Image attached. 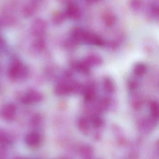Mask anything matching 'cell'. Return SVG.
<instances>
[{
  "label": "cell",
  "mask_w": 159,
  "mask_h": 159,
  "mask_svg": "<svg viewBox=\"0 0 159 159\" xmlns=\"http://www.w3.org/2000/svg\"><path fill=\"white\" fill-rule=\"evenodd\" d=\"M66 16L73 20H79L81 16L80 9L76 4L69 5L66 13Z\"/></svg>",
  "instance_id": "obj_5"
},
{
  "label": "cell",
  "mask_w": 159,
  "mask_h": 159,
  "mask_svg": "<svg viewBox=\"0 0 159 159\" xmlns=\"http://www.w3.org/2000/svg\"><path fill=\"white\" fill-rule=\"evenodd\" d=\"M151 110L152 113V115L154 117H157L158 116V104L155 102H153L151 104Z\"/></svg>",
  "instance_id": "obj_13"
},
{
  "label": "cell",
  "mask_w": 159,
  "mask_h": 159,
  "mask_svg": "<svg viewBox=\"0 0 159 159\" xmlns=\"http://www.w3.org/2000/svg\"><path fill=\"white\" fill-rule=\"evenodd\" d=\"M101 62V59L99 57L96 55L89 56L85 59V63L86 64H93V65H98Z\"/></svg>",
  "instance_id": "obj_9"
},
{
  "label": "cell",
  "mask_w": 159,
  "mask_h": 159,
  "mask_svg": "<svg viewBox=\"0 0 159 159\" xmlns=\"http://www.w3.org/2000/svg\"><path fill=\"white\" fill-rule=\"evenodd\" d=\"M15 107L13 105H8L5 106L2 111V115L5 120H11L15 116Z\"/></svg>",
  "instance_id": "obj_6"
},
{
  "label": "cell",
  "mask_w": 159,
  "mask_h": 159,
  "mask_svg": "<svg viewBox=\"0 0 159 159\" xmlns=\"http://www.w3.org/2000/svg\"><path fill=\"white\" fill-rule=\"evenodd\" d=\"M149 11V14L151 17L155 18V19L158 18L159 9H158V6L157 4H155V3L151 4Z\"/></svg>",
  "instance_id": "obj_10"
},
{
  "label": "cell",
  "mask_w": 159,
  "mask_h": 159,
  "mask_svg": "<svg viewBox=\"0 0 159 159\" xmlns=\"http://www.w3.org/2000/svg\"><path fill=\"white\" fill-rule=\"evenodd\" d=\"M10 139L8 138V137L4 133L0 131V143L6 144L8 143Z\"/></svg>",
  "instance_id": "obj_14"
},
{
  "label": "cell",
  "mask_w": 159,
  "mask_h": 159,
  "mask_svg": "<svg viewBox=\"0 0 159 159\" xmlns=\"http://www.w3.org/2000/svg\"><path fill=\"white\" fill-rule=\"evenodd\" d=\"M66 14L59 12L55 15L54 18V21L57 24H60L63 23L66 18Z\"/></svg>",
  "instance_id": "obj_11"
},
{
  "label": "cell",
  "mask_w": 159,
  "mask_h": 159,
  "mask_svg": "<svg viewBox=\"0 0 159 159\" xmlns=\"http://www.w3.org/2000/svg\"><path fill=\"white\" fill-rule=\"evenodd\" d=\"M25 70L20 62H14L10 67L9 71V76L12 80H18L25 75L26 73Z\"/></svg>",
  "instance_id": "obj_2"
},
{
  "label": "cell",
  "mask_w": 159,
  "mask_h": 159,
  "mask_svg": "<svg viewBox=\"0 0 159 159\" xmlns=\"http://www.w3.org/2000/svg\"><path fill=\"white\" fill-rule=\"evenodd\" d=\"M89 1L92 2H95L99 1H100V0H89Z\"/></svg>",
  "instance_id": "obj_15"
},
{
  "label": "cell",
  "mask_w": 159,
  "mask_h": 159,
  "mask_svg": "<svg viewBox=\"0 0 159 159\" xmlns=\"http://www.w3.org/2000/svg\"><path fill=\"white\" fill-rule=\"evenodd\" d=\"M146 68L145 65L142 64H139L136 66L134 71L136 74L140 75L143 74L146 70Z\"/></svg>",
  "instance_id": "obj_12"
},
{
  "label": "cell",
  "mask_w": 159,
  "mask_h": 159,
  "mask_svg": "<svg viewBox=\"0 0 159 159\" xmlns=\"http://www.w3.org/2000/svg\"><path fill=\"white\" fill-rule=\"evenodd\" d=\"M103 22L107 26L111 27L116 22V18L114 15L110 12L104 13L103 16Z\"/></svg>",
  "instance_id": "obj_7"
},
{
  "label": "cell",
  "mask_w": 159,
  "mask_h": 159,
  "mask_svg": "<svg viewBox=\"0 0 159 159\" xmlns=\"http://www.w3.org/2000/svg\"><path fill=\"white\" fill-rule=\"evenodd\" d=\"M42 99V96L40 93L36 91H30L23 97L22 101L26 104H33L38 103Z\"/></svg>",
  "instance_id": "obj_4"
},
{
  "label": "cell",
  "mask_w": 159,
  "mask_h": 159,
  "mask_svg": "<svg viewBox=\"0 0 159 159\" xmlns=\"http://www.w3.org/2000/svg\"><path fill=\"white\" fill-rule=\"evenodd\" d=\"M82 43L93 46H102L104 41L98 35L92 32L84 30L82 37Z\"/></svg>",
  "instance_id": "obj_1"
},
{
  "label": "cell",
  "mask_w": 159,
  "mask_h": 159,
  "mask_svg": "<svg viewBox=\"0 0 159 159\" xmlns=\"http://www.w3.org/2000/svg\"><path fill=\"white\" fill-rule=\"evenodd\" d=\"M130 6L134 11H139L143 6V0H130Z\"/></svg>",
  "instance_id": "obj_8"
},
{
  "label": "cell",
  "mask_w": 159,
  "mask_h": 159,
  "mask_svg": "<svg viewBox=\"0 0 159 159\" xmlns=\"http://www.w3.org/2000/svg\"><path fill=\"white\" fill-rule=\"evenodd\" d=\"M25 143L31 148H37L41 142L40 135L37 132H31L27 135L25 137Z\"/></svg>",
  "instance_id": "obj_3"
}]
</instances>
